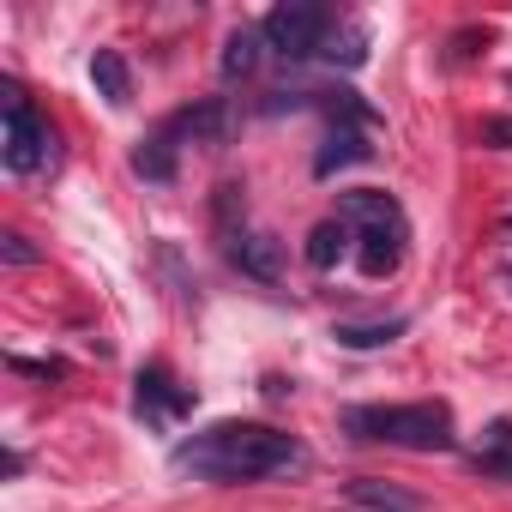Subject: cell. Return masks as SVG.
I'll use <instances>...</instances> for the list:
<instances>
[{"label":"cell","instance_id":"20","mask_svg":"<svg viewBox=\"0 0 512 512\" xmlns=\"http://www.w3.org/2000/svg\"><path fill=\"white\" fill-rule=\"evenodd\" d=\"M482 139H494V145L506 151V145H512V121H506V115H494V121H482Z\"/></svg>","mask_w":512,"mask_h":512},{"label":"cell","instance_id":"3","mask_svg":"<svg viewBox=\"0 0 512 512\" xmlns=\"http://www.w3.org/2000/svg\"><path fill=\"white\" fill-rule=\"evenodd\" d=\"M260 37H266V49H272L278 61H314V55H326V43H332V13L314 7V0H284V7L266 13Z\"/></svg>","mask_w":512,"mask_h":512},{"label":"cell","instance_id":"15","mask_svg":"<svg viewBox=\"0 0 512 512\" xmlns=\"http://www.w3.org/2000/svg\"><path fill=\"white\" fill-rule=\"evenodd\" d=\"M344 253H350V223H344V217H326V223L308 229V266H314V272H332Z\"/></svg>","mask_w":512,"mask_h":512},{"label":"cell","instance_id":"10","mask_svg":"<svg viewBox=\"0 0 512 512\" xmlns=\"http://www.w3.org/2000/svg\"><path fill=\"white\" fill-rule=\"evenodd\" d=\"M344 494H350L356 506H368V512H428L422 494H410V488H398V482H380V476H356V482H344Z\"/></svg>","mask_w":512,"mask_h":512},{"label":"cell","instance_id":"5","mask_svg":"<svg viewBox=\"0 0 512 512\" xmlns=\"http://www.w3.org/2000/svg\"><path fill=\"white\" fill-rule=\"evenodd\" d=\"M133 404H139V416L151 428H169V422H181L193 410V386H181L163 362H145L139 380H133Z\"/></svg>","mask_w":512,"mask_h":512},{"label":"cell","instance_id":"8","mask_svg":"<svg viewBox=\"0 0 512 512\" xmlns=\"http://www.w3.org/2000/svg\"><path fill=\"white\" fill-rule=\"evenodd\" d=\"M368 133H374V127H362V121H332L326 145L314 151V175H320V181H332L338 169H356V163H368V157H374Z\"/></svg>","mask_w":512,"mask_h":512},{"label":"cell","instance_id":"16","mask_svg":"<svg viewBox=\"0 0 512 512\" xmlns=\"http://www.w3.org/2000/svg\"><path fill=\"white\" fill-rule=\"evenodd\" d=\"M260 49H266V37L253 31V25H241V31H229L223 37V55H217V67H223V79H247L253 67H260Z\"/></svg>","mask_w":512,"mask_h":512},{"label":"cell","instance_id":"7","mask_svg":"<svg viewBox=\"0 0 512 512\" xmlns=\"http://www.w3.org/2000/svg\"><path fill=\"white\" fill-rule=\"evenodd\" d=\"M163 127H169L175 139H187V145L223 151V145H229V133H235V109H229V97H199V103H187L181 115H169Z\"/></svg>","mask_w":512,"mask_h":512},{"label":"cell","instance_id":"14","mask_svg":"<svg viewBox=\"0 0 512 512\" xmlns=\"http://www.w3.org/2000/svg\"><path fill=\"white\" fill-rule=\"evenodd\" d=\"M404 314H392V320H338L332 326V338L344 344V350H380V344H392V338H404Z\"/></svg>","mask_w":512,"mask_h":512},{"label":"cell","instance_id":"6","mask_svg":"<svg viewBox=\"0 0 512 512\" xmlns=\"http://www.w3.org/2000/svg\"><path fill=\"white\" fill-rule=\"evenodd\" d=\"M223 253H229V266L241 278H253V284H284V241L278 235H266V229H229Z\"/></svg>","mask_w":512,"mask_h":512},{"label":"cell","instance_id":"19","mask_svg":"<svg viewBox=\"0 0 512 512\" xmlns=\"http://www.w3.org/2000/svg\"><path fill=\"white\" fill-rule=\"evenodd\" d=\"M326 61L362 67V61H368V37H362V31H344V37H332V43H326Z\"/></svg>","mask_w":512,"mask_h":512},{"label":"cell","instance_id":"13","mask_svg":"<svg viewBox=\"0 0 512 512\" xmlns=\"http://www.w3.org/2000/svg\"><path fill=\"white\" fill-rule=\"evenodd\" d=\"M133 175H139V181H157V187L175 181V133H169V127H157L151 139H139V151H133Z\"/></svg>","mask_w":512,"mask_h":512},{"label":"cell","instance_id":"2","mask_svg":"<svg viewBox=\"0 0 512 512\" xmlns=\"http://www.w3.org/2000/svg\"><path fill=\"white\" fill-rule=\"evenodd\" d=\"M344 428L356 440H374V446H398V452H452L458 434H452V410L422 398V404H368V410H350Z\"/></svg>","mask_w":512,"mask_h":512},{"label":"cell","instance_id":"17","mask_svg":"<svg viewBox=\"0 0 512 512\" xmlns=\"http://www.w3.org/2000/svg\"><path fill=\"white\" fill-rule=\"evenodd\" d=\"M476 470L512 482V422H494V428H488V446L476 452Z\"/></svg>","mask_w":512,"mask_h":512},{"label":"cell","instance_id":"12","mask_svg":"<svg viewBox=\"0 0 512 512\" xmlns=\"http://www.w3.org/2000/svg\"><path fill=\"white\" fill-rule=\"evenodd\" d=\"M362 247H356V266L368 272V278H386L398 260H404V241H410V229H368V235H356Z\"/></svg>","mask_w":512,"mask_h":512},{"label":"cell","instance_id":"11","mask_svg":"<svg viewBox=\"0 0 512 512\" xmlns=\"http://www.w3.org/2000/svg\"><path fill=\"white\" fill-rule=\"evenodd\" d=\"M91 85H97V97L109 109H127L133 103V67H127V55L121 49H97L91 55Z\"/></svg>","mask_w":512,"mask_h":512},{"label":"cell","instance_id":"4","mask_svg":"<svg viewBox=\"0 0 512 512\" xmlns=\"http://www.w3.org/2000/svg\"><path fill=\"white\" fill-rule=\"evenodd\" d=\"M0 157H7L13 175H37L55 163V127L7 85V133H0Z\"/></svg>","mask_w":512,"mask_h":512},{"label":"cell","instance_id":"18","mask_svg":"<svg viewBox=\"0 0 512 512\" xmlns=\"http://www.w3.org/2000/svg\"><path fill=\"white\" fill-rule=\"evenodd\" d=\"M0 260H7V266H43V247H37L31 235L7 229V235H0Z\"/></svg>","mask_w":512,"mask_h":512},{"label":"cell","instance_id":"9","mask_svg":"<svg viewBox=\"0 0 512 512\" xmlns=\"http://www.w3.org/2000/svg\"><path fill=\"white\" fill-rule=\"evenodd\" d=\"M338 217H344L356 235H368V229H410V223H404V205H398L392 193H380V187L338 193Z\"/></svg>","mask_w":512,"mask_h":512},{"label":"cell","instance_id":"1","mask_svg":"<svg viewBox=\"0 0 512 512\" xmlns=\"http://www.w3.org/2000/svg\"><path fill=\"white\" fill-rule=\"evenodd\" d=\"M169 464L199 482H266V476L302 470L308 452L296 434H284L272 422H211L193 440H175Z\"/></svg>","mask_w":512,"mask_h":512}]
</instances>
